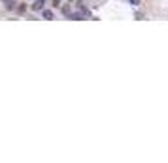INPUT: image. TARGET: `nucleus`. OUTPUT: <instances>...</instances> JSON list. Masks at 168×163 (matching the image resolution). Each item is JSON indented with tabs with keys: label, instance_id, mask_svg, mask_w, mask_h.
Masks as SVG:
<instances>
[{
	"label": "nucleus",
	"instance_id": "1",
	"mask_svg": "<svg viewBox=\"0 0 168 163\" xmlns=\"http://www.w3.org/2000/svg\"><path fill=\"white\" fill-rule=\"evenodd\" d=\"M44 6H46L44 0H36V2L32 4V10H34V12H40V10H44Z\"/></svg>",
	"mask_w": 168,
	"mask_h": 163
},
{
	"label": "nucleus",
	"instance_id": "2",
	"mask_svg": "<svg viewBox=\"0 0 168 163\" xmlns=\"http://www.w3.org/2000/svg\"><path fill=\"white\" fill-rule=\"evenodd\" d=\"M42 14H44L46 19H53V12H51V10H42Z\"/></svg>",
	"mask_w": 168,
	"mask_h": 163
},
{
	"label": "nucleus",
	"instance_id": "3",
	"mask_svg": "<svg viewBox=\"0 0 168 163\" xmlns=\"http://www.w3.org/2000/svg\"><path fill=\"white\" fill-rule=\"evenodd\" d=\"M130 4L132 6H138V4H140V0H130Z\"/></svg>",
	"mask_w": 168,
	"mask_h": 163
},
{
	"label": "nucleus",
	"instance_id": "4",
	"mask_svg": "<svg viewBox=\"0 0 168 163\" xmlns=\"http://www.w3.org/2000/svg\"><path fill=\"white\" fill-rule=\"evenodd\" d=\"M59 2H60V0H53V6H60Z\"/></svg>",
	"mask_w": 168,
	"mask_h": 163
},
{
	"label": "nucleus",
	"instance_id": "5",
	"mask_svg": "<svg viewBox=\"0 0 168 163\" xmlns=\"http://www.w3.org/2000/svg\"><path fill=\"white\" fill-rule=\"evenodd\" d=\"M2 2H6V4H9V2H11V0H2Z\"/></svg>",
	"mask_w": 168,
	"mask_h": 163
}]
</instances>
